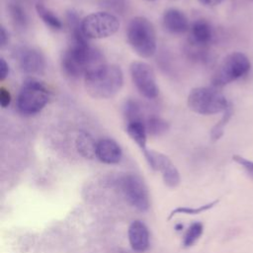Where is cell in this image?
<instances>
[{
	"mask_svg": "<svg viewBox=\"0 0 253 253\" xmlns=\"http://www.w3.org/2000/svg\"><path fill=\"white\" fill-rule=\"evenodd\" d=\"M105 64V58L101 50L90 45L88 41L71 42L61 57L63 72L72 78L84 77Z\"/></svg>",
	"mask_w": 253,
	"mask_h": 253,
	"instance_id": "obj_1",
	"label": "cell"
},
{
	"mask_svg": "<svg viewBox=\"0 0 253 253\" xmlns=\"http://www.w3.org/2000/svg\"><path fill=\"white\" fill-rule=\"evenodd\" d=\"M9 14L15 26L19 27L20 29L26 28L28 18L25 10L21 5H19L18 3H11L9 5Z\"/></svg>",
	"mask_w": 253,
	"mask_h": 253,
	"instance_id": "obj_21",
	"label": "cell"
},
{
	"mask_svg": "<svg viewBox=\"0 0 253 253\" xmlns=\"http://www.w3.org/2000/svg\"><path fill=\"white\" fill-rule=\"evenodd\" d=\"M124 84V73L120 66L105 64L84 76V86L94 99L114 97Z\"/></svg>",
	"mask_w": 253,
	"mask_h": 253,
	"instance_id": "obj_2",
	"label": "cell"
},
{
	"mask_svg": "<svg viewBox=\"0 0 253 253\" xmlns=\"http://www.w3.org/2000/svg\"><path fill=\"white\" fill-rule=\"evenodd\" d=\"M129 72L137 91L146 99H154L159 94V88L153 68L146 62L136 60L129 66Z\"/></svg>",
	"mask_w": 253,
	"mask_h": 253,
	"instance_id": "obj_9",
	"label": "cell"
},
{
	"mask_svg": "<svg viewBox=\"0 0 253 253\" xmlns=\"http://www.w3.org/2000/svg\"><path fill=\"white\" fill-rule=\"evenodd\" d=\"M12 101L11 93L5 87H0V105L3 109L7 108Z\"/></svg>",
	"mask_w": 253,
	"mask_h": 253,
	"instance_id": "obj_26",
	"label": "cell"
},
{
	"mask_svg": "<svg viewBox=\"0 0 253 253\" xmlns=\"http://www.w3.org/2000/svg\"><path fill=\"white\" fill-rule=\"evenodd\" d=\"M119 186L128 203L139 211L149 208V195L143 181L134 174H125L119 178Z\"/></svg>",
	"mask_w": 253,
	"mask_h": 253,
	"instance_id": "obj_8",
	"label": "cell"
},
{
	"mask_svg": "<svg viewBox=\"0 0 253 253\" xmlns=\"http://www.w3.org/2000/svg\"><path fill=\"white\" fill-rule=\"evenodd\" d=\"M8 42V33L6 32L5 28L3 26H1L0 29V45L3 47Z\"/></svg>",
	"mask_w": 253,
	"mask_h": 253,
	"instance_id": "obj_28",
	"label": "cell"
},
{
	"mask_svg": "<svg viewBox=\"0 0 253 253\" xmlns=\"http://www.w3.org/2000/svg\"><path fill=\"white\" fill-rule=\"evenodd\" d=\"M36 11L39 15V17L42 19V21L51 30L59 31L62 29V22L60 19L48 8H46L44 5L38 3L36 5Z\"/></svg>",
	"mask_w": 253,
	"mask_h": 253,
	"instance_id": "obj_18",
	"label": "cell"
},
{
	"mask_svg": "<svg viewBox=\"0 0 253 253\" xmlns=\"http://www.w3.org/2000/svg\"><path fill=\"white\" fill-rule=\"evenodd\" d=\"M191 111L200 115L223 113L229 106L224 95L215 87H196L191 90L187 99Z\"/></svg>",
	"mask_w": 253,
	"mask_h": 253,
	"instance_id": "obj_5",
	"label": "cell"
},
{
	"mask_svg": "<svg viewBox=\"0 0 253 253\" xmlns=\"http://www.w3.org/2000/svg\"><path fill=\"white\" fill-rule=\"evenodd\" d=\"M203 229H204V227L201 222L192 223L184 236L183 245L185 247H190L193 244H195L196 241L201 237V235L203 233Z\"/></svg>",
	"mask_w": 253,
	"mask_h": 253,
	"instance_id": "obj_23",
	"label": "cell"
},
{
	"mask_svg": "<svg viewBox=\"0 0 253 253\" xmlns=\"http://www.w3.org/2000/svg\"><path fill=\"white\" fill-rule=\"evenodd\" d=\"M250 68V60L243 52H231L218 65L212 75L211 84L215 88L223 87L247 74Z\"/></svg>",
	"mask_w": 253,
	"mask_h": 253,
	"instance_id": "obj_6",
	"label": "cell"
},
{
	"mask_svg": "<svg viewBox=\"0 0 253 253\" xmlns=\"http://www.w3.org/2000/svg\"><path fill=\"white\" fill-rule=\"evenodd\" d=\"M123 151L120 144L112 138H102L97 142L96 158L105 164H117L121 161Z\"/></svg>",
	"mask_w": 253,
	"mask_h": 253,
	"instance_id": "obj_12",
	"label": "cell"
},
{
	"mask_svg": "<svg viewBox=\"0 0 253 253\" xmlns=\"http://www.w3.org/2000/svg\"><path fill=\"white\" fill-rule=\"evenodd\" d=\"M119 29L118 17L109 12H94L85 16L81 21V30L88 40L109 38Z\"/></svg>",
	"mask_w": 253,
	"mask_h": 253,
	"instance_id": "obj_7",
	"label": "cell"
},
{
	"mask_svg": "<svg viewBox=\"0 0 253 253\" xmlns=\"http://www.w3.org/2000/svg\"><path fill=\"white\" fill-rule=\"evenodd\" d=\"M128 242L135 252H144L149 246V232L146 225L140 220L132 221L127 230Z\"/></svg>",
	"mask_w": 253,
	"mask_h": 253,
	"instance_id": "obj_14",
	"label": "cell"
},
{
	"mask_svg": "<svg viewBox=\"0 0 253 253\" xmlns=\"http://www.w3.org/2000/svg\"><path fill=\"white\" fill-rule=\"evenodd\" d=\"M16 57L21 69L28 74H42L45 68L43 54L30 46H23L16 52Z\"/></svg>",
	"mask_w": 253,
	"mask_h": 253,
	"instance_id": "obj_11",
	"label": "cell"
},
{
	"mask_svg": "<svg viewBox=\"0 0 253 253\" xmlns=\"http://www.w3.org/2000/svg\"><path fill=\"white\" fill-rule=\"evenodd\" d=\"M191 40L193 43L199 46L207 45L212 39V29L208 21L205 19L196 20L190 28Z\"/></svg>",
	"mask_w": 253,
	"mask_h": 253,
	"instance_id": "obj_15",
	"label": "cell"
},
{
	"mask_svg": "<svg viewBox=\"0 0 253 253\" xmlns=\"http://www.w3.org/2000/svg\"><path fill=\"white\" fill-rule=\"evenodd\" d=\"M9 75V64L1 57L0 58V81H4Z\"/></svg>",
	"mask_w": 253,
	"mask_h": 253,
	"instance_id": "obj_27",
	"label": "cell"
},
{
	"mask_svg": "<svg viewBox=\"0 0 253 253\" xmlns=\"http://www.w3.org/2000/svg\"><path fill=\"white\" fill-rule=\"evenodd\" d=\"M232 159H233L236 163H238L239 165H241V166L245 169V171H246L250 176L253 177V161L248 160V159H246V158H244V157H242V156H240V155H233Z\"/></svg>",
	"mask_w": 253,
	"mask_h": 253,
	"instance_id": "obj_25",
	"label": "cell"
},
{
	"mask_svg": "<svg viewBox=\"0 0 253 253\" xmlns=\"http://www.w3.org/2000/svg\"><path fill=\"white\" fill-rule=\"evenodd\" d=\"M148 1H154V0H148Z\"/></svg>",
	"mask_w": 253,
	"mask_h": 253,
	"instance_id": "obj_30",
	"label": "cell"
},
{
	"mask_svg": "<svg viewBox=\"0 0 253 253\" xmlns=\"http://www.w3.org/2000/svg\"><path fill=\"white\" fill-rule=\"evenodd\" d=\"M49 98L50 91L43 82L36 78H28L20 89L17 107L25 116L36 115L46 106Z\"/></svg>",
	"mask_w": 253,
	"mask_h": 253,
	"instance_id": "obj_4",
	"label": "cell"
},
{
	"mask_svg": "<svg viewBox=\"0 0 253 253\" xmlns=\"http://www.w3.org/2000/svg\"><path fill=\"white\" fill-rule=\"evenodd\" d=\"M250 1H253V0H250Z\"/></svg>",
	"mask_w": 253,
	"mask_h": 253,
	"instance_id": "obj_31",
	"label": "cell"
},
{
	"mask_svg": "<svg viewBox=\"0 0 253 253\" xmlns=\"http://www.w3.org/2000/svg\"><path fill=\"white\" fill-rule=\"evenodd\" d=\"M198 1L205 6H215L221 3L223 0H198Z\"/></svg>",
	"mask_w": 253,
	"mask_h": 253,
	"instance_id": "obj_29",
	"label": "cell"
},
{
	"mask_svg": "<svg viewBox=\"0 0 253 253\" xmlns=\"http://www.w3.org/2000/svg\"><path fill=\"white\" fill-rule=\"evenodd\" d=\"M126 39L133 51L143 58L151 57L157 47L153 24L143 16L132 18L126 28Z\"/></svg>",
	"mask_w": 253,
	"mask_h": 253,
	"instance_id": "obj_3",
	"label": "cell"
},
{
	"mask_svg": "<svg viewBox=\"0 0 253 253\" xmlns=\"http://www.w3.org/2000/svg\"><path fill=\"white\" fill-rule=\"evenodd\" d=\"M124 115L127 123L133 121H142L140 105L136 101L131 99L126 101L124 106Z\"/></svg>",
	"mask_w": 253,
	"mask_h": 253,
	"instance_id": "obj_22",
	"label": "cell"
},
{
	"mask_svg": "<svg viewBox=\"0 0 253 253\" xmlns=\"http://www.w3.org/2000/svg\"><path fill=\"white\" fill-rule=\"evenodd\" d=\"M232 113H233L232 107L229 104V106L226 108V110L222 113L221 119L211 129V138L212 141L218 140L222 136L223 131H224V127L227 125V123L229 122V120L231 119Z\"/></svg>",
	"mask_w": 253,
	"mask_h": 253,
	"instance_id": "obj_20",
	"label": "cell"
},
{
	"mask_svg": "<svg viewBox=\"0 0 253 253\" xmlns=\"http://www.w3.org/2000/svg\"><path fill=\"white\" fill-rule=\"evenodd\" d=\"M126 132L128 136L137 144V146L144 151L146 148L147 129L143 121H133L126 125Z\"/></svg>",
	"mask_w": 253,
	"mask_h": 253,
	"instance_id": "obj_16",
	"label": "cell"
},
{
	"mask_svg": "<svg viewBox=\"0 0 253 253\" xmlns=\"http://www.w3.org/2000/svg\"><path fill=\"white\" fill-rule=\"evenodd\" d=\"M218 201H213L210 204H207V205H204V206H200L198 208H189V207H179V208H176L175 210H173L169 215V218H171L173 215L177 214V213H185V214H198V213H201L205 211H208L210 209H211Z\"/></svg>",
	"mask_w": 253,
	"mask_h": 253,
	"instance_id": "obj_24",
	"label": "cell"
},
{
	"mask_svg": "<svg viewBox=\"0 0 253 253\" xmlns=\"http://www.w3.org/2000/svg\"><path fill=\"white\" fill-rule=\"evenodd\" d=\"M142 152L149 167L162 173L163 181L167 186L176 187L180 183L179 171L166 155L151 149H145Z\"/></svg>",
	"mask_w": 253,
	"mask_h": 253,
	"instance_id": "obj_10",
	"label": "cell"
},
{
	"mask_svg": "<svg viewBox=\"0 0 253 253\" xmlns=\"http://www.w3.org/2000/svg\"><path fill=\"white\" fill-rule=\"evenodd\" d=\"M162 24L165 30L173 35H182L189 29L187 16L177 8H169L164 12Z\"/></svg>",
	"mask_w": 253,
	"mask_h": 253,
	"instance_id": "obj_13",
	"label": "cell"
},
{
	"mask_svg": "<svg viewBox=\"0 0 253 253\" xmlns=\"http://www.w3.org/2000/svg\"><path fill=\"white\" fill-rule=\"evenodd\" d=\"M145 126L147 133L155 136L165 133L169 128V124L164 119L157 116L149 117L145 123Z\"/></svg>",
	"mask_w": 253,
	"mask_h": 253,
	"instance_id": "obj_19",
	"label": "cell"
},
{
	"mask_svg": "<svg viewBox=\"0 0 253 253\" xmlns=\"http://www.w3.org/2000/svg\"><path fill=\"white\" fill-rule=\"evenodd\" d=\"M75 146L77 151L85 158L93 159L96 157L97 142L94 138L85 131H80L75 140Z\"/></svg>",
	"mask_w": 253,
	"mask_h": 253,
	"instance_id": "obj_17",
	"label": "cell"
}]
</instances>
